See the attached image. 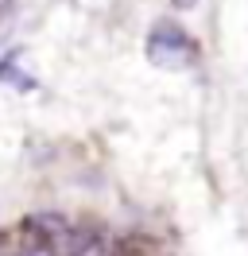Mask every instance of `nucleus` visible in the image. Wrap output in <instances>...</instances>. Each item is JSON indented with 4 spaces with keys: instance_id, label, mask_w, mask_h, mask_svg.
Instances as JSON below:
<instances>
[{
    "instance_id": "obj_1",
    "label": "nucleus",
    "mask_w": 248,
    "mask_h": 256,
    "mask_svg": "<svg viewBox=\"0 0 248 256\" xmlns=\"http://www.w3.org/2000/svg\"><path fill=\"white\" fill-rule=\"evenodd\" d=\"M144 50H148V62L159 66V70H190L198 62V43L170 20H159L148 32Z\"/></svg>"
},
{
    "instance_id": "obj_2",
    "label": "nucleus",
    "mask_w": 248,
    "mask_h": 256,
    "mask_svg": "<svg viewBox=\"0 0 248 256\" xmlns=\"http://www.w3.org/2000/svg\"><path fill=\"white\" fill-rule=\"evenodd\" d=\"M198 0H174V8H194Z\"/></svg>"
}]
</instances>
